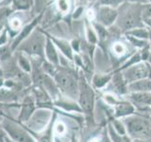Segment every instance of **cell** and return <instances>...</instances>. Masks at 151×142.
<instances>
[{
    "mask_svg": "<svg viewBox=\"0 0 151 142\" xmlns=\"http://www.w3.org/2000/svg\"><path fill=\"white\" fill-rule=\"evenodd\" d=\"M53 79L61 96L78 101V78L65 66H58Z\"/></svg>",
    "mask_w": 151,
    "mask_h": 142,
    "instance_id": "cell-1",
    "label": "cell"
},
{
    "mask_svg": "<svg viewBox=\"0 0 151 142\" xmlns=\"http://www.w3.org/2000/svg\"><path fill=\"white\" fill-rule=\"evenodd\" d=\"M0 122L6 135L15 142H37L34 135L16 120L0 114Z\"/></svg>",
    "mask_w": 151,
    "mask_h": 142,
    "instance_id": "cell-2",
    "label": "cell"
},
{
    "mask_svg": "<svg viewBox=\"0 0 151 142\" xmlns=\"http://www.w3.org/2000/svg\"><path fill=\"white\" fill-rule=\"evenodd\" d=\"M45 35L42 32L40 28H37L26 40L21 43L15 52H21L31 58L45 60Z\"/></svg>",
    "mask_w": 151,
    "mask_h": 142,
    "instance_id": "cell-3",
    "label": "cell"
},
{
    "mask_svg": "<svg viewBox=\"0 0 151 142\" xmlns=\"http://www.w3.org/2000/svg\"><path fill=\"white\" fill-rule=\"evenodd\" d=\"M78 105L87 120H90L91 118L93 120L94 109V91L93 87L88 83L84 76H80L78 78Z\"/></svg>",
    "mask_w": 151,
    "mask_h": 142,
    "instance_id": "cell-4",
    "label": "cell"
},
{
    "mask_svg": "<svg viewBox=\"0 0 151 142\" xmlns=\"http://www.w3.org/2000/svg\"><path fill=\"white\" fill-rule=\"evenodd\" d=\"M123 123L126 127L127 134L133 139H146L150 136L149 123L143 117L131 115L124 117Z\"/></svg>",
    "mask_w": 151,
    "mask_h": 142,
    "instance_id": "cell-5",
    "label": "cell"
},
{
    "mask_svg": "<svg viewBox=\"0 0 151 142\" xmlns=\"http://www.w3.org/2000/svg\"><path fill=\"white\" fill-rule=\"evenodd\" d=\"M45 9H42L39 13L36 14V15L32 18L31 21H28L27 23H26L20 30V31L18 32V34L13 38L12 43L9 44L11 45V49H12L13 53L17 49V47L20 46L21 43L24 40H26L27 38L38 28L39 24L42 22V18H44V16H45Z\"/></svg>",
    "mask_w": 151,
    "mask_h": 142,
    "instance_id": "cell-6",
    "label": "cell"
},
{
    "mask_svg": "<svg viewBox=\"0 0 151 142\" xmlns=\"http://www.w3.org/2000/svg\"><path fill=\"white\" fill-rule=\"evenodd\" d=\"M19 107H20V111H19L16 120L22 123V124H26L38 109L36 104V99L34 96H33V94L30 92V90L22 99V101L19 104Z\"/></svg>",
    "mask_w": 151,
    "mask_h": 142,
    "instance_id": "cell-7",
    "label": "cell"
},
{
    "mask_svg": "<svg viewBox=\"0 0 151 142\" xmlns=\"http://www.w3.org/2000/svg\"><path fill=\"white\" fill-rule=\"evenodd\" d=\"M148 64H135L126 68L123 77H124V80L127 83H131L139 80L148 79Z\"/></svg>",
    "mask_w": 151,
    "mask_h": 142,
    "instance_id": "cell-8",
    "label": "cell"
},
{
    "mask_svg": "<svg viewBox=\"0 0 151 142\" xmlns=\"http://www.w3.org/2000/svg\"><path fill=\"white\" fill-rule=\"evenodd\" d=\"M41 30L45 35H46L52 42H53V44L57 47V49L60 51L61 55H63L64 58H66L69 61H73L74 50L72 49V46H71V43H69L67 40L63 39V38H58L57 36L52 35L49 32H47L46 30H42V28H41Z\"/></svg>",
    "mask_w": 151,
    "mask_h": 142,
    "instance_id": "cell-9",
    "label": "cell"
},
{
    "mask_svg": "<svg viewBox=\"0 0 151 142\" xmlns=\"http://www.w3.org/2000/svg\"><path fill=\"white\" fill-rule=\"evenodd\" d=\"M117 15L118 13L116 9L109 6H103L99 9V12L97 13L98 23L104 27L111 26L116 20Z\"/></svg>",
    "mask_w": 151,
    "mask_h": 142,
    "instance_id": "cell-10",
    "label": "cell"
},
{
    "mask_svg": "<svg viewBox=\"0 0 151 142\" xmlns=\"http://www.w3.org/2000/svg\"><path fill=\"white\" fill-rule=\"evenodd\" d=\"M57 116L58 115H57L56 112H52V117L48 125L45 127L44 131L40 132L38 135L35 136L37 142H54V125L57 120Z\"/></svg>",
    "mask_w": 151,
    "mask_h": 142,
    "instance_id": "cell-11",
    "label": "cell"
},
{
    "mask_svg": "<svg viewBox=\"0 0 151 142\" xmlns=\"http://www.w3.org/2000/svg\"><path fill=\"white\" fill-rule=\"evenodd\" d=\"M41 30V28H40ZM45 60L55 66H60V55L57 47L48 37L45 35Z\"/></svg>",
    "mask_w": 151,
    "mask_h": 142,
    "instance_id": "cell-12",
    "label": "cell"
},
{
    "mask_svg": "<svg viewBox=\"0 0 151 142\" xmlns=\"http://www.w3.org/2000/svg\"><path fill=\"white\" fill-rule=\"evenodd\" d=\"M140 16L141 13L136 11L127 12L124 16H123L120 25L124 30H131L139 26L140 24Z\"/></svg>",
    "mask_w": 151,
    "mask_h": 142,
    "instance_id": "cell-13",
    "label": "cell"
},
{
    "mask_svg": "<svg viewBox=\"0 0 151 142\" xmlns=\"http://www.w3.org/2000/svg\"><path fill=\"white\" fill-rule=\"evenodd\" d=\"M127 90L133 92H151V80L150 79H143L129 83Z\"/></svg>",
    "mask_w": 151,
    "mask_h": 142,
    "instance_id": "cell-14",
    "label": "cell"
},
{
    "mask_svg": "<svg viewBox=\"0 0 151 142\" xmlns=\"http://www.w3.org/2000/svg\"><path fill=\"white\" fill-rule=\"evenodd\" d=\"M134 107L130 102L119 101L115 105V117H127L133 115Z\"/></svg>",
    "mask_w": 151,
    "mask_h": 142,
    "instance_id": "cell-15",
    "label": "cell"
},
{
    "mask_svg": "<svg viewBox=\"0 0 151 142\" xmlns=\"http://www.w3.org/2000/svg\"><path fill=\"white\" fill-rule=\"evenodd\" d=\"M15 53L17 54L16 60H15L17 66L23 71V72L30 75L31 70H32V64H31L30 57H28L27 55L24 53H21V52H15Z\"/></svg>",
    "mask_w": 151,
    "mask_h": 142,
    "instance_id": "cell-16",
    "label": "cell"
},
{
    "mask_svg": "<svg viewBox=\"0 0 151 142\" xmlns=\"http://www.w3.org/2000/svg\"><path fill=\"white\" fill-rule=\"evenodd\" d=\"M35 0H12L11 6L14 12H27L34 6Z\"/></svg>",
    "mask_w": 151,
    "mask_h": 142,
    "instance_id": "cell-17",
    "label": "cell"
},
{
    "mask_svg": "<svg viewBox=\"0 0 151 142\" xmlns=\"http://www.w3.org/2000/svg\"><path fill=\"white\" fill-rule=\"evenodd\" d=\"M130 99L139 105L151 104V92H133L130 94Z\"/></svg>",
    "mask_w": 151,
    "mask_h": 142,
    "instance_id": "cell-18",
    "label": "cell"
},
{
    "mask_svg": "<svg viewBox=\"0 0 151 142\" xmlns=\"http://www.w3.org/2000/svg\"><path fill=\"white\" fill-rule=\"evenodd\" d=\"M109 135H110V139L111 142H132L129 136H127L126 135H122L117 134V133L114 131V129L112 128L111 124L109 125Z\"/></svg>",
    "mask_w": 151,
    "mask_h": 142,
    "instance_id": "cell-19",
    "label": "cell"
},
{
    "mask_svg": "<svg viewBox=\"0 0 151 142\" xmlns=\"http://www.w3.org/2000/svg\"><path fill=\"white\" fill-rule=\"evenodd\" d=\"M111 79V76H106V75H96L93 78V84L94 87L96 88H101L104 85H106L109 80Z\"/></svg>",
    "mask_w": 151,
    "mask_h": 142,
    "instance_id": "cell-20",
    "label": "cell"
},
{
    "mask_svg": "<svg viewBox=\"0 0 151 142\" xmlns=\"http://www.w3.org/2000/svg\"><path fill=\"white\" fill-rule=\"evenodd\" d=\"M127 34L131 35L132 37H135L137 39H147L149 38L148 30H144V28H133L132 30H129Z\"/></svg>",
    "mask_w": 151,
    "mask_h": 142,
    "instance_id": "cell-21",
    "label": "cell"
},
{
    "mask_svg": "<svg viewBox=\"0 0 151 142\" xmlns=\"http://www.w3.org/2000/svg\"><path fill=\"white\" fill-rule=\"evenodd\" d=\"M57 9L63 14L69 11V0H55Z\"/></svg>",
    "mask_w": 151,
    "mask_h": 142,
    "instance_id": "cell-22",
    "label": "cell"
},
{
    "mask_svg": "<svg viewBox=\"0 0 151 142\" xmlns=\"http://www.w3.org/2000/svg\"><path fill=\"white\" fill-rule=\"evenodd\" d=\"M111 126L112 128L114 129V131L117 133V134L119 135H127V131H126V127L124 125V123H123V121L121 120H115L114 121H113L111 123Z\"/></svg>",
    "mask_w": 151,
    "mask_h": 142,
    "instance_id": "cell-23",
    "label": "cell"
},
{
    "mask_svg": "<svg viewBox=\"0 0 151 142\" xmlns=\"http://www.w3.org/2000/svg\"><path fill=\"white\" fill-rule=\"evenodd\" d=\"M86 36L89 44H96V43L97 38L96 32L93 30V28L91 26H89L88 24H86Z\"/></svg>",
    "mask_w": 151,
    "mask_h": 142,
    "instance_id": "cell-24",
    "label": "cell"
},
{
    "mask_svg": "<svg viewBox=\"0 0 151 142\" xmlns=\"http://www.w3.org/2000/svg\"><path fill=\"white\" fill-rule=\"evenodd\" d=\"M66 133V126L63 122L61 121H57L55 122V125H54V134L57 136H60V135H63Z\"/></svg>",
    "mask_w": 151,
    "mask_h": 142,
    "instance_id": "cell-25",
    "label": "cell"
},
{
    "mask_svg": "<svg viewBox=\"0 0 151 142\" xmlns=\"http://www.w3.org/2000/svg\"><path fill=\"white\" fill-rule=\"evenodd\" d=\"M9 31L7 30L6 26H5L1 32H0V46H6L9 44Z\"/></svg>",
    "mask_w": 151,
    "mask_h": 142,
    "instance_id": "cell-26",
    "label": "cell"
},
{
    "mask_svg": "<svg viewBox=\"0 0 151 142\" xmlns=\"http://www.w3.org/2000/svg\"><path fill=\"white\" fill-rule=\"evenodd\" d=\"M112 50L117 55H123L126 51V47L122 43H115L112 46Z\"/></svg>",
    "mask_w": 151,
    "mask_h": 142,
    "instance_id": "cell-27",
    "label": "cell"
},
{
    "mask_svg": "<svg viewBox=\"0 0 151 142\" xmlns=\"http://www.w3.org/2000/svg\"><path fill=\"white\" fill-rule=\"evenodd\" d=\"M104 99H105V101L110 104V105H116V104L119 102L118 101V99L115 98V96H113L112 94H106L105 96H104Z\"/></svg>",
    "mask_w": 151,
    "mask_h": 142,
    "instance_id": "cell-28",
    "label": "cell"
},
{
    "mask_svg": "<svg viewBox=\"0 0 151 142\" xmlns=\"http://www.w3.org/2000/svg\"><path fill=\"white\" fill-rule=\"evenodd\" d=\"M93 27L94 28H96V32L98 33V36L101 38V39H103V38H105L106 36V30H105V28H104V26L100 25V24H96L94 23L93 24Z\"/></svg>",
    "mask_w": 151,
    "mask_h": 142,
    "instance_id": "cell-29",
    "label": "cell"
},
{
    "mask_svg": "<svg viewBox=\"0 0 151 142\" xmlns=\"http://www.w3.org/2000/svg\"><path fill=\"white\" fill-rule=\"evenodd\" d=\"M142 15H143L144 19L151 18V4H149V5H145V6L143 7V12H142Z\"/></svg>",
    "mask_w": 151,
    "mask_h": 142,
    "instance_id": "cell-30",
    "label": "cell"
},
{
    "mask_svg": "<svg viewBox=\"0 0 151 142\" xmlns=\"http://www.w3.org/2000/svg\"><path fill=\"white\" fill-rule=\"evenodd\" d=\"M5 137H6V134H5L1 126V122H0V142H5Z\"/></svg>",
    "mask_w": 151,
    "mask_h": 142,
    "instance_id": "cell-31",
    "label": "cell"
},
{
    "mask_svg": "<svg viewBox=\"0 0 151 142\" xmlns=\"http://www.w3.org/2000/svg\"><path fill=\"white\" fill-rule=\"evenodd\" d=\"M81 12H82V8H78L77 11L74 12V14H73L74 18H78L80 15V14H81Z\"/></svg>",
    "mask_w": 151,
    "mask_h": 142,
    "instance_id": "cell-32",
    "label": "cell"
},
{
    "mask_svg": "<svg viewBox=\"0 0 151 142\" xmlns=\"http://www.w3.org/2000/svg\"><path fill=\"white\" fill-rule=\"evenodd\" d=\"M144 21L147 24L149 27H151V18H146V19H144Z\"/></svg>",
    "mask_w": 151,
    "mask_h": 142,
    "instance_id": "cell-33",
    "label": "cell"
},
{
    "mask_svg": "<svg viewBox=\"0 0 151 142\" xmlns=\"http://www.w3.org/2000/svg\"><path fill=\"white\" fill-rule=\"evenodd\" d=\"M54 142H63V141L60 139V136L55 135V137H54Z\"/></svg>",
    "mask_w": 151,
    "mask_h": 142,
    "instance_id": "cell-34",
    "label": "cell"
},
{
    "mask_svg": "<svg viewBox=\"0 0 151 142\" xmlns=\"http://www.w3.org/2000/svg\"><path fill=\"white\" fill-rule=\"evenodd\" d=\"M5 142H15V141H13V140H12L11 138H9V137L6 135V137H5Z\"/></svg>",
    "mask_w": 151,
    "mask_h": 142,
    "instance_id": "cell-35",
    "label": "cell"
},
{
    "mask_svg": "<svg viewBox=\"0 0 151 142\" xmlns=\"http://www.w3.org/2000/svg\"><path fill=\"white\" fill-rule=\"evenodd\" d=\"M132 142H146L145 139H134Z\"/></svg>",
    "mask_w": 151,
    "mask_h": 142,
    "instance_id": "cell-36",
    "label": "cell"
},
{
    "mask_svg": "<svg viewBox=\"0 0 151 142\" xmlns=\"http://www.w3.org/2000/svg\"><path fill=\"white\" fill-rule=\"evenodd\" d=\"M71 142H78V140H77V138L75 137V135L72 136V139H71Z\"/></svg>",
    "mask_w": 151,
    "mask_h": 142,
    "instance_id": "cell-37",
    "label": "cell"
},
{
    "mask_svg": "<svg viewBox=\"0 0 151 142\" xmlns=\"http://www.w3.org/2000/svg\"><path fill=\"white\" fill-rule=\"evenodd\" d=\"M42 2H44V4H46L47 2H49V1H51V0H42Z\"/></svg>",
    "mask_w": 151,
    "mask_h": 142,
    "instance_id": "cell-38",
    "label": "cell"
},
{
    "mask_svg": "<svg viewBox=\"0 0 151 142\" xmlns=\"http://www.w3.org/2000/svg\"><path fill=\"white\" fill-rule=\"evenodd\" d=\"M148 60H149V63L151 64V54H149V57H148Z\"/></svg>",
    "mask_w": 151,
    "mask_h": 142,
    "instance_id": "cell-39",
    "label": "cell"
},
{
    "mask_svg": "<svg viewBox=\"0 0 151 142\" xmlns=\"http://www.w3.org/2000/svg\"><path fill=\"white\" fill-rule=\"evenodd\" d=\"M148 32H149V38H150V40H151V30L148 31Z\"/></svg>",
    "mask_w": 151,
    "mask_h": 142,
    "instance_id": "cell-40",
    "label": "cell"
},
{
    "mask_svg": "<svg viewBox=\"0 0 151 142\" xmlns=\"http://www.w3.org/2000/svg\"><path fill=\"white\" fill-rule=\"evenodd\" d=\"M4 27H1V26H0V32H1V30H2V28H3Z\"/></svg>",
    "mask_w": 151,
    "mask_h": 142,
    "instance_id": "cell-41",
    "label": "cell"
},
{
    "mask_svg": "<svg viewBox=\"0 0 151 142\" xmlns=\"http://www.w3.org/2000/svg\"><path fill=\"white\" fill-rule=\"evenodd\" d=\"M148 1H150V2H151V0H148Z\"/></svg>",
    "mask_w": 151,
    "mask_h": 142,
    "instance_id": "cell-42",
    "label": "cell"
}]
</instances>
